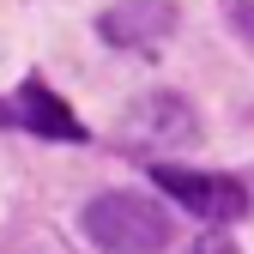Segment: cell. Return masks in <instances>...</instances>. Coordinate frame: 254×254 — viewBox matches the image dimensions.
<instances>
[{
    "mask_svg": "<svg viewBox=\"0 0 254 254\" xmlns=\"http://www.w3.org/2000/svg\"><path fill=\"white\" fill-rule=\"evenodd\" d=\"M85 236L103 254H164L170 248V218L139 194H97L85 206Z\"/></svg>",
    "mask_w": 254,
    "mask_h": 254,
    "instance_id": "obj_1",
    "label": "cell"
},
{
    "mask_svg": "<svg viewBox=\"0 0 254 254\" xmlns=\"http://www.w3.org/2000/svg\"><path fill=\"white\" fill-rule=\"evenodd\" d=\"M151 176H157V188H164L176 206H188L194 218H206V224H230L248 206V194L230 176H200V170H182V164H157Z\"/></svg>",
    "mask_w": 254,
    "mask_h": 254,
    "instance_id": "obj_2",
    "label": "cell"
},
{
    "mask_svg": "<svg viewBox=\"0 0 254 254\" xmlns=\"http://www.w3.org/2000/svg\"><path fill=\"white\" fill-rule=\"evenodd\" d=\"M18 121L37 127V133H49V139H85V127L73 121V109L61 103L43 79H24L18 85Z\"/></svg>",
    "mask_w": 254,
    "mask_h": 254,
    "instance_id": "obj_4",
    "label": "cell"
},
{
    "mask_svg": "<svg viewBox=\"0 0 254 254\" xmlns=\"http://www.w3.org/2000/svg\"><path fill=\"white\" fill-rule=\"evenodd\" d=\"M188 254H242V248H236V236H230V230H206Z\"/></svg>",
    "mask_w": 254,
    "mask_h": 254,
    "instance_id": "obj_5",
    "label": "cell"
},
{
    "mask_svg": "<svg viewBox=\"0 0 254 254\" xmlns=\"http://www.w3.org/2000/svg\"><path fill=\"white\" fill-rule=\"evenodd\" d=\"M6 121H12V109H6V103H0V127H6Z\"/></svg>",
    "mask_w": 254,
    "mask_h": 254,
    "instance_id": "obj_6",
    "label": "cell"
},
{
    "mask_svg": "<svg viewBox=\"0 0 254 254\" xmlns=\"http://www.w3.org/2000/svg\"><path fill=\"white\" fill-rule=\"evenodd\" d=\"M97 30L115 49H157L176 30V0H115L97 18Z\"/></svg>",
    "mask_w": 254,
    "mask_h": 254,
    "instance_id": "obj_3",
    "label": "cell"
}]
</instances>
